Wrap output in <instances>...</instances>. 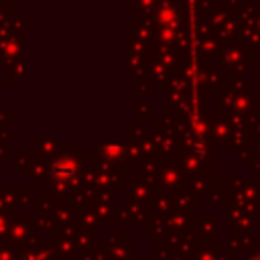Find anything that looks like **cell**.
I'll return each mask as SVG.
<instances>
[{"label": "cell", "instance_id": "obj_1", "mask_svg": "<svg viewBox=\"0 0 260 260\" xmlns=\"http://www.w3.org/2000/svg\"><path fill=\"white\" fill-rule=\"evenodd\" d=\"M53 173H55V177H59V179H71L73 175H75V165L71 162V160H59L55 167H53Z\"/></svg>", "mask_w": 260, "mask_h": 260}, {"label": "cell", "instance_id": "obj_2", "mask_svg": "<svg viewBox=\"0 0 260 260\" xmlns=\"http://www.w3.org/2000/svg\"><path fill=\"white\" fill-rule=\"evenodd\" d=\"M252 260H260V258H252Z\"/></svg>", "mask_w": 260, "mask_h": 260}]
</instances>
